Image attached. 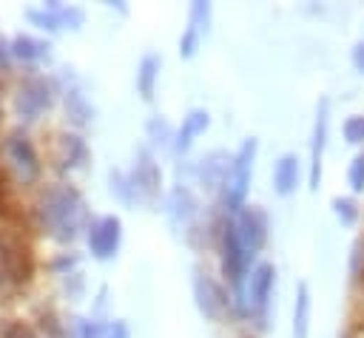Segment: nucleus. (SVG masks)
<instances>
[{
  "mask_svg": "<svg viewBox=\"0 0 364 338\" xmlns=\"http://www.w3.org/2000/svg\"><path fill=\"white\" fill-rule=\"evenodd\" d=\"M34 216H37L40 230L48 239H54L57 244L77 241L85 233L88 222L94 219L88 213V205H85L80 187L71 185V182H54V185H48L40 193V199H37Z\"/></svg>",
  "mask_w": 364,
  "mask_h": 338,
  "instance_id": "nucleus-1",
  "label": "nucleus"
},
{
  "mask_svg": "<svg viewBox=\"0 0 364 338\" xmlns=\"http://www.w3.org/2000/svg\"><path fill=\"white\" fill-rule=\"evenodd\" d=\"M256 151H259V139L247 136L239 145V151L230 156V168H228L225 185L219 190V205H222L225 216H236L247 205V190H250V182H253Z\"/></svg>",
  "mask_w": 364,
  "mask_h": 338,
  "instance_id": "nucleus-2",
  "label": "nucleus"
},
{
  "mask_svg": "<svg viewBox=\"0 0 364 338\" xmlns=\"http://www.w3.org/2000/svg\"><path fill=\"white\" fill-rule=\"evenodd\" d=\"M37 258L31 244L11 227L0 230V293L20 290L34 278Z\"/></svg>",
  "mask_w": 364,
  "mask_h": 338,
  "instance_id": "nucleus-3",
  "label": "nucleus"
},
{
  "mask_svg": "<svg viewBox=\"0 0 364 338\" xmlns=\"http://www.w3.org/2000/svg\"><path fill=\"white\" fill-rule=\"evenodd\" d=\"M216 250H219L222 281H225V287L236 290V287L247 278L253 258L245 253V247H242V241H239L233 216H225V219H222V224H219V239H216Z\"/></svg>",
  "mask_w": 364,
  "mask_h": 338,
  "instance_id": "nucleus-4",
  "label": "nucleus"
},
{
  "mask_svg": "<svg viewBox=\"0 0 364 338\" xmlns=\"http://www.w3.org/2000/svg\"><path fill=\"white\" fill-rule=\"evenodd\" d=\"M193 301H196V310L202 312V318H208V321H225V318L236 315L233 295L225 287V281H219L202 270H193Z\"/></svg>",
  "mask_w": 364,
  "mask_h": 338,
  "instance_id": "nucleus-5",
  "label": "nucleus"
},
{
  "mask_svg": "<svg viewBox=\"0 0 364 338\" xmlns=\"http://www.w3.org/2000/svg\"><path fill=\"white\" fill-rule=\"evenodd\" d=\"M3 153L17 176L20 185H34L40 182L43 176V162H40V153L31 142V136L23 131V128H14L6 139H3Z\"/></svg>",
  "mask_w": 364,
  "mask_h": 338,
  "instance_id": "nucleus-6",
  "label": "nucleus"
},
{
  "mask_svg": "<svg viewBox=\"0 0 364 338\" xmlns=\"http://www.w3.org/2000/svg\"><path fill=\"white\" fill-rule=\"evenodd\" d=\"M54 102V88L46 77L40 74H28L20 85H17V94H14V111L23 122H34L40 119Z\"/></svg>",
  "mask_w": 364,
  "mask_h": 338,
  "instance_id": "nucleus-7",
  "label": "nucleus"
},
{
  "mask_svg": "<svg viewBox=\"0 0 364 338\" xmlns=\"http://www.w3.org/2000/svg\"><path fill=\"white\" fill-rule=\"evenodd\" d=\"M233 224H236V233H239V241H242L245 253L250 258H256L264 250L267 236H270V216H267V210L259 207V205H245L233 216Z\"/></svg>",
  "mask_w": 364,
  "mask_h": 338,
  "instance_id": "nucleus-8",
  "label": "nucleus"
},
{
  "mask_svg": "<svg viewBox=\"0 0 364 338\" xmlns=\"http://www.w3.org/2000/svg\"><path fill=\"white\" fill-rule=\"evenodd\" d=\"M85 241H88V253L97 261H108L117 256L119 244H122V219L114 213L105 216H94L85 227Z\"/></svg>",
  "mask_w": 364,
  "mask_h": 338,
  "instance_id": "nucleus-9",
  "label": "nucleus"
},
{
  "mask_svg": "<svg viewBox=\"0 0 364 338\" xmlns=\"http://www.w3.org/2000/svg\"><path fill=\"white\" fill-rule=\"evenodd\" d=\"M128 179H131V187L136 193V202L142 205H156L159 202V193H162V170L154 159V153L148 148H139L136 156H134V165L128 170Z\"/></svg>",
  "mask_w": 364,
  "mask_h": 338,
  "instance_id": "nucleus-10",
  "label": "nucleus"
},
{
  "mask_svg": "<svg viewBox=\"0 0 364 338\" xmlns=\"http://www.w3.org/2000/svg\"><path fill=\"white\" fill-rule=\"evenodd\" d=\"M327 133H330V99L321 97L316 105V122L310 133V170H307V187L318 190L321 185V156L327 148Z\"/></svg>",
  "mask_w": 364,
  "mask_h": 338,
  "instance_id": "nucleus-11",
  "label": "nucleus"
},
{
  "mask_svg": "<svg viewBox=\"0 0 364 338\" xmlns=\"http://www.w3.org/2000/svg\"><path fill=\"white\" fill-rule=\"evenodd\" d=\"M68 71V68H65ZM60 80H63V85H60V97H63V108H65V119L74 125V128H85V125H91V119H94V105L88 102V97H85V91H82V85H80V80L68 71V74H60Z\"/></svg>",
  "mask_w": 364,
  "mask_h": 338,
  "instance_id": "nucleus-12",
  "label": "nucleus"
},
{
  "mask_svg": "<svg viewBox=\"0 0 364 338\" xmlns=\"http://www.w3.org/2000/svg\"><path fill=\"white\" fill-rule=\"evenodd\" d=\"M165 216L171 222L173 230H182V233H191V227L196 224V216H199V202L196 196L188 190V185H173L165 196Z\"/></svg>",
  "mask_w": 364,
  "mask_h": 338,
  "instance_id": "nucleus-13",
  "label": "nucleus"
},
{
  "mask_svg": "<svg viewBox=\"0 0 364 338\" xmlns=\"http://www.w3.org/2000/svg\"><path fill=\"white\" fill-rule=\"evenodd\" d=\"M54 162H57V170H63V173L85 170L91 162L88 142L80 133H68V131L57 133L54 136Z\"/></svg>",
  "mask_w": 364,
  "mask_h": 338,
  "instance_id": "nucleus-14",
  "label": "nucleus"
},
{
  "mask_svg": "<svg viewBox=\"0 0 364 338\" xmlns=\"http://www.w3.org/2000/svg\"><path fill=\"white\" fill-rule=\"evenodd\" d=\"M228 168H230V153H228V151H210V153H205V156L193 165V176L199 179V185H202L208 193H219L222 185H225Z\"/></svg>",
  "mask_w": 364,
  "mask_h": 338,
  "instance_id": "nucleus-15",
  "label": "nucleus"
},
{
  "mask_svg": "<svg viewBox=\"0 0 364 338\" xmlns=\"http://www.w3.org/2000/svg\"><path fill=\"white\" fill-rule=\"evenodd\" d=\"M208 125H210V114H208V108H191V111L182 116V125L176 128V136H173V145H171L173 153H176V156L188 153L191 145H193V139H196L199 133H205Z\"/></svg>",
  "mask_w": 364,
  "mask_h": 338,
  "instance_id": "nucleus-16",
  "label": "nucleus"
},
{
  "mask_svg": "<svg viewBox=\"0 0 364 338\" xmlns=\"http://www.w3.org/2000/svg\"><path fill=\"white\" fill-rule=\"evenodd\" d=\"M299 185H301V159L293 151H287L273 165V190L276 196H293Z\"/></svg>",
  "mask_w": 364,
  "mask_h": 338,
  "instance_id": "nucleus-17",
  "label": "nucleus"
},
{
  "mask_svg": "<svg viewBox=\"0 0 364 338\" xmlns=\"http://www.w3.org/2000/svg\"><path fill=\"white\" fill-rule=\"evenodd\" d=\"M9 48H11V60H20L26 65H37V62H46L51 57L48 40H40V37H31V34L11 37Z\"/></svg>",
  "mask_w": 364,
  "mask_h": 338,
  "instance_id": "nucleus-18",
  "label": "nucleus"
},
{
  "mask_svg": "<svg viewBox=\"0 0 364 338\" xmlns=\"http://www.w3.org/2000/svg\"><path fill=\"white\" fill-rule=\"evenodd\" d=\"M159 68H162V57H159V54H154V51L142 54V60H139V65H136V94H139L145 102H151L154 94H156Z\"/></svg>",
  "mask_w": 364,
  "mask_h": 338,
  "instance_id": "nucleus-19",
  "label": "nucleus"
},
{
  "mask_svg": "<svg viewBox=\"0 0 364 338\" xmlns=\"http://www.w3.org/2000/svg\"><path fill=\"white\" fill-rule=\"evenodd\" d=\"M310 312H313L310 284L299 281L296 284V298H293V338H307L310 335Z\"/></svg>",
  "mask_w": 364,
  "mask_h": 338,
  "instance_id": "nucleus-20",
  "label": "nucleus"
},
{
  "mask_svg": "<svg viewBox=\"0 0 364 338\" xmlns=\"http://www.w3.org/2000/svg\"><path fill=\"white\" fill-rule=\"evenodd\" d=\"M63 6H65V3H60V0L31 6V9H26V20H28L31 26H37L40 31L54 34V31L63 28Z\"/></svg>",
  "mask_w": 364,
  "mask_h": 338,
  "instance_id": "nucleus-21",
  "label": "nucleus"
},
{
  "mask_svg": "<svg viewBox=\"0 0 364 338\" xmlns=\"http://www.w3.org/2000/svg\"><path fill=\"white\" fill-rule=\"evenodd\" d=\"M145 136H148L151 148H171V145H173L176 131H173V125H171L165 116L154 114V116L145 122Z\"/></svg>",
  "mask_w": 364,
  "mask_h": 338,
  "instance_id": "nucleus-22",
  "label": "nucleus"
},
{
  "mask_svg": "<svg viewBox=\"0 0 364 338\" xmlns=\"http://www.w3.org/2000/svg\"><path fill=\"white\" fill-rule=\"evenodd\" d=\"M108 190H111V196L119 199L122 205H128V207L136 205V193H134L131 179H128L125 170H119V168H111V170H108Z\"/></svg>",
  "mask_w": 364,
  "mask_h": 338,
  "instance_id": "nucleus-23",
  "label": "nucleus"
},
{
  "mask_svg": "<svg viewBox=\"0 0 364 338\" xmlns=\"http://www.w3.org/2000/svg\"><path fill=\"white\" fill-rule=\"evenodd\" d=\"M210 20H213V6L208 0H193L188 9V26L205 37L210 31Z\"/></svg>",
  "mask_w": 364,
  "mask_h": 338,
  "instance_id": "nucleus-24",
  "label": "nucleus"
},
{
  "mask_svg": "<svg viewBox=\"0 0 364 338\" xmlns=\"http://www.w3.org/2000/svg\"><path fill=\"white\" fill-rule=\"evenodd\" d=\"M333 213H336V219H338L344 227H353V224L358 222V216H361L358 202H355L353 196H336V199H333Z\"/></svg>",
  "mask_w": 364,
  "mask_h": 338,
  "instance_id": "nucleus-25",
  "label": "nucleus"
},
{
  "mask_svg": "<svg viewBox=\"0 0 364 338\" xmlns=\"http://www.w3.org/2000/svg\"><path fill=\"white\" fill-rule=\"evenodd\" d=\"M71 329H74V338H105L108 332V324H102L100 318H71Z\"/></svg>",
  "mask_w": 364,
  "mask_h": 338,
  "instance_id": "nucleus-26",
  "label": "nucleus"
},
{
  "mask_svg": "<svg viewBox=\"0 0 364 338\" xmlns=\"http://www.w3.org/2000/svg\"><path fill=\"white\" fill-rule=\"evenodd\" d=\"M48 270H51L54 276H60V278L77 273V270H80V253H77V250H68V253L54 256V258L48 261Z\"/></svg>",
  "mask_w": 364,
  "mask_h": 338,
  "instance_id": "nucleus-27",
  "label": "nucleus"
},
{
  "mask_svg": "<svg viewBox=\"0 0 364 338\" xmlns=\"http://www.w3.org/2000/svg\"><path fill=\"white\" fill-rule=\"evenodd\" d=\"M341 133H344V142H350V145H364V114L347 116L344 125H341Z\"/></svg>",
  "mask_w": 364,
  "mask_h": 338,
  "instance_id": "nucleus-28",
  "label": "nucleus"
},
{
  "mask_svg": "<svg viewBox=\"0 0 364 338\" xmlns=\"http://www.w3.org/2000/svg\"><path fill=\"white\" fill-rule=\"evenodd\" d=\"M347 185L353 193H364V151H358L353 159H350V168H347Z\"/></svg>",
  "mask_w": 364,
  "mask_h": 338,
  "instance_id": "nucleus-29",
  "label": "nucleus"
},
{
  "mask_svg": "<svg viewBox=\"0 0 364 338\" xmlns=\"http://www.w3.org/2000/svg\"><path fill=\"white\" fill-rule=\"evenodd\" d=\"M199 45H202V34H199L196 28H191V26H188V28L182 31V37H179V57H182V60L196 57Z\"/></svg>",
  "mask_w": 364,
  "mask_h": 338,
  "instance_id": "nucleus-30",
  "label": "nucleus"
},
{
  "mask_svg": "<svg viewBox=\"0 0 364 338\" xmlns=\"http://www.w3.org/2000/svg\"><path fill=\"white\" fill-rule=\"evenodd\" d=\"M85 26V9L82 6H63V28L68 31H80Z\"/></svg>",
  "mask_w": 364,
  "mask_h": 338,
  "instance_id": "nucleus-31",
  "label": "nucleus"
},
{
  "mask_svg": "<svg viewBox=\"0 0 364 338\" xmlns=\"http://www.w3.org/2000/svg\"><path fill=\"white\" fill-rule=\"evenodd\" d=\"M63 290H65L68 301H82V295H85V278H82V273L77 270V273L65 276L63 278Z\"/></svg>",
  "mask_w": 364,
  "mask_h": 338,
  "instance_id": "nucleus-32",
  "label": "nucleus"
},
{
  "mask_svg": "<svg viewBox=\"0 0 364 338\" xmlns=\"http://www.w3.org/2000/svg\"><path fill=\"white\" fill-rule=\"evenodd\" d=\"M350 273H353L355 281H358L361 273H364V239H355V244H353V253H350Z\"/></svg>",
  "mask_w": 364,
  "mask_h": 338,
  "instance_id": "nucleus-33",
  "label": "nucleus"
},
{
  "mask_svg": "<svg viewBox=\"0 0 364 338\" xmlns=\"http://www.w3.org/2000/svg\"><path fill=\"white\" fill-rule=\"evenodd\" d=\"M105 338H131V327H128V321H122V318H114V321L108 324V332H105Z\"/></svg>",
  "mask_w": 364,
  "mask_h": 338,
  "instance_id": "nucleus-34",
  "label": "nucleus"
},
{
  "mask_svg": "<svg viewBox=\"0 0 364 338\" xmlns=\"http://www.w3.org/2000/svg\"><path fill=\"white\" fill-rule=\"evenodd\" d=\"M350 62H353V68H355V71H361V74H364V40L353 45V51H350Z\"/></svg>",
  "mask_w": 364,
  "mask_h": 338,
  "instance_id": "nucleus-35",
  "label": "nucleus"
},
{
  "mask_svg": "<svg viewBox=\"0 0 364 338\" xmlns=\"http://www.w3.org/2000/svg\"><path fill=\"white\" fill-rule=\"evenodd\" d=\"M105 304H108V287L102 284V287L97 290V301H94V312H91V318H100L102 310H105Z\"/></svg>",
  "mask_w": 364,
  "mask_h": 338,
  "instance_id": "nucleus-36",
  "label": "nucleus"
},
{
  "mask_svg": "<svg viewBox=\"0 0 364 338\" xmlns=\"http://www.w3.org/2000/svg\"><path fill=\"white\" fill-rule=\"evenodd\" d=\"M11 68V48H9V43L0 37V74H6Z\"/></svg>",
  "mask_w": 364,
  "mask_h": 338,
  "instance_id": "nucleus-37",
  "label": "nucleus"
},
{
  "mask_svg": "<svg viewBox=\"0 0 364 338\" xmlns=\"http://www.w3.org/2000/svg\"><path fill=\"white\" fill-rule=\"evenodd\" d=\"M6 205H9V187H6V176L0 173V216L6 213Z\"/></svg>",
  "mask_w": 364,
  "mask_h": 338,
  "instance_id": "nucleus-38",
  "label": "nucleus"
},
{
  "mask_svg": "<svg viewBox=\"0 0 364 338\" xmlns=\"http://www.w3.org/2000/svg\"><path fill=\"white\" fill-rule=\"evenodd\" d=\"M108 9H117L119 14H128V6H122V3H105Z\"/></svg>",
  "mask_w": 364,
  "mask_h": 338,
  "instance_id": "nucleus-39",
  "label": "nucleus"
},
{
  "mask_svg": "<svg viewBox=\"0 0 364 338\" xmlns=\"http://www.w3.org/2000/svg\"><path fill=\"white\" fill-rule=\"evenodd\" d=\"M338 338H353V335H350V332H347V329H344V332H341V335H338Z\"/></svg>",
  "mask_w": 364,
  "mask_h": 338,
  "instance_id": "nucleus-40",
  "label": "nucleus"
},
{
  "mask_svg": "<svg viewBox=\"0 0 364 338\" xmlns=\"http://www.w3.org/2000/svg\"><path fill=\"white\" fill-rule=\"evenodd\" d=\"M239 338H253V335H239Z\"/></svg>",
  "mask_w": 364,
  "mask_h": 338,
  "instance_id": "nucleus-41",
  "label": "nucleus"
}]
</instances>
